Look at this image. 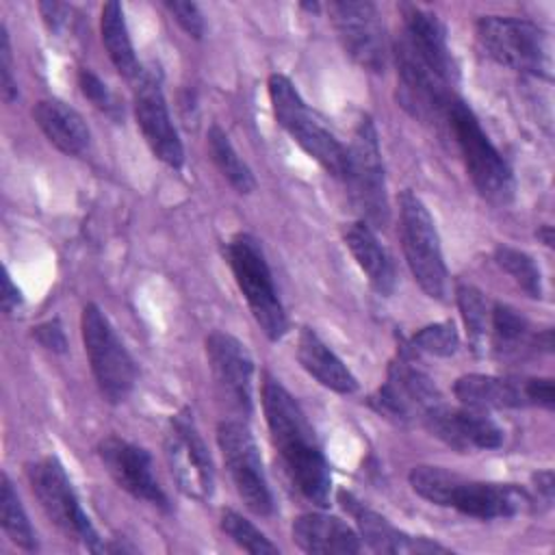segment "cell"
<instances>
[{"mask_svg": "<svg viewBox=\"0 0 555 555\" xmlns=\"http://www.w3.org/2000/svg\"><path fill=\"white\" fill-rule=\"evenodd\" d=\"M453 395L462 405L481 412L531 405L529 377L468 373L455 379Z\"/></svg>", "mask_w": 555, "mask_h": 555, "instance_id": "44dd1931", "label": "cell"}, {"mask_svg": "<svg viewBox=\"0 0 555 555\" xmlns=\"http://www.w3.org/2000/svg\"><path fill=\"white\" fill-rule=\"evenodd\" d=\"M95 451L121 490L158 509H169V499L152 470V455L143 447L119 436H106L98 442Z\"/></svg>", "mask_w": 555, "mask_h": 555, "instance_id": "2e32d148", "label": "cell"}, {"mask_svg": "<svg viewBox=\"0 0 555 555\" xmlns=\"http://www.w3.org/2000/svg\"><path fill=\"white\" fill-rule=\"evenodd\" d=\"M423 425L431 436L460 453L490 451L503 444V429L488 416V412L466 405L449 408L440 403L423 418Z\"/></svg>", "mask_w": 555, "mask_h": 555, "instance_id": "ac0fdd59", "label": "cell"}, {"mask_svg": "<svg viewBox=\"0 0 555 555\" xmlns=\"http://www.w3.org/2000/svg\"><path fill=\"white\" fill-rule=\"evenodd\" d=\"M408 479L412 490L425 501L479 520L509 518L531 505V496L514 483L466 479L440 466H414Z\"/></svg>", "mask_w": 555, "mask_h": 555, "instance_id": "7a4b0ae2", "label": "cell"}, {"mask_svg": "<svg viewBox=\"0 0 555 555\" xmlns=\"http://www.w3.org/2000/svg\"><path fill=\"white\" fill-rule=\"evenodd\" d=\"M33 119L46 139L67 156H80L91 141V132L78 111L69 104L48 98L33 108Z\"/></svg>", "mask_w": 555, "mask_h": 555, "instance_id": "cb8c5ba5", "label": "cell"}, {"mask_svg": "<svg viewBox=\"0 0 555 555\" xmlns=\"http://www.w3.org/2000/svg\"><path fill=\"white\" fill-rule=\"evenodd\" d=\"M262 410L269 425L271 440L293 486L319 507L330 505L332 470L317 444L314 431L295 401V397L280 384V379L264 375Z\"/></svg>", "mask_w": 555, "mask_h": 555, "instance_id": "6da1fadb", "label": "cell"}, {"mask_svg": "<svg viewBox=\"0 0 555 555\" xmlns=\"http://www.w3.org/2000/svg\"><path fill=\"white\" fill-rule=\"evenodd\" d=\"M477 41L494 63L551 80L553 46L544 28L509 15H483L475 24Z\"/></svg>", "mask_w": 555, "mask_h": 555, "instance_id": "277c9868", "label": "cell"}, {"mask_svg": "<svg viewBox=\"0 0 555 555\" xmlns=\"http://www.w3.org/2000/svg\"><path fill=\"white\" fill-rule=\"evenodd\" d=\"M33 336L41 347H46L52 353H65L67 351V338L63 332V325L59 319L43 321L33 327Z\"/></svg>", "mask_w": 555, "mask_h": 555, "instance_id": "8d00e7d4", "label": "cell"}, {"mask_svg": "<svg viewBox=\"0 0 555 555\" xmlns=\"http://www.w3.org/2000/svg\"><path fill=\"white\" fill-rule=\"evenodd\" d=\"M76 80H78V87H80L82 95H85L95 108H100L102 113L113 115V117L119 113V104H117L115 95H113L111 89L100 80V76H98L95 72H91L89 67H80Z\"/></svg>", "mask_w": 555, "mask_h": 555, "instance_id": "836d02e7", "label": "cell"}, {"mask_svg": "<svg viewBox=\"0 0 555 555\" xmlns=\"http://www.w3.org/2000/svg\"><path fill=\"white\" fill-rule=\"evenodd\" d=\"M0 301H2V312H4V314H13V312L22 306V293H20V288L13 284L9 271H4V275H2V295H0Z\"/></svg>", "mask_w": 555, "mask_h": 555, "instance_id": "f35d334b", "label": "cell"}, {"mask_svg": "<svg viewBox=\"0 0 555 555\" xmlns=\"http://www.w3.org/2000/svg\"><path fill=\"white\" fill-rule=\"evenodd\" d=\"M297 360L304 366V371L310 377H314L321 386L338 395H353L358 390V379L353 377V373L312 327L304 325L299 330Z\"/></svg>", "mask_w": 555, "mask_h": 555, "instance_id": "603a6c76", "label": "cell"}, {"mask_svg": "<svg viewBox=\"0 0 555 555\" xmlns=\"http://www.w3.org/2000/svg\"><path fill=\"white\" fill-rule=\"evenodd\" d=\"M80 332L85 353L102 397L111 403H121L137 382L132 356L98 304H87L82 308Z\"/></svg>", "mask_w": 555, "mask_h": 555, "instance_id": "9c48e42d", "label": "cell"}, {"mask_svg": "<svg viewBox=\"0 0 555 555\" xmlns=\"http://www.w3.org/2000/svg\"><path fill=\"white\" fill-rule=\"evenodd\" d=\"M39 13L52 33H61L69 24L72 7L63 2H39Z\"/></svg>", "mask_w": 555, "mask_h": 555, "instance_id": "74e56055", "label": "cell"}, {"mask_svg": "<svg viewBox=\"0 0 555 555\" xmlns=\"http://www.w3.org/2000/svg\"><path fill=\"white\" fill-rule=\"evenodd\" d=\"M401 13V35L399 39L444 82L451 87L457 80V65L451 54L449 41H447V28L442 20L412 2H401L399 4Z\"/></svg>", "mask_w": 555, "mask_h": 555, "instance_id": "d6986e66", "label": "cell"}, {"mask_svg": "<svg viewBox=\"0 0 555 555\" xmlns=\"http://www.w3.org/2000/svg\"><path fill=\"white\" fill-rule=\"evenodd\" d=\"M165 457L178 488L199 503L215 494V466L189 408L169 418L165 431Z\"/></svg>", "mask_w": 555, "mask_h": 555, "instance_id": "7c38bea8", "label": "cell"}, {"mask_svg": "<svg viewBox=\"0 0 555 555\" xmlns=\"http://www.w3.org/2000/svg\"><path fill=\"white\" fill-rule=\"evenodd\" d=\"M538 238L546 245V247H553V228L551 225H542L540 230H538Z\"/></svg>", "mask_w": 555, "mask_h": 555, "instance_id": "60d3db41", "label": "cell"}, {"mask_svg": "<svg viewBox=\"0 0 555 555\" xmlns=\"http://www.w3.org/2000/svg\"><path fill=\"white\" fill-rule=\"evenodd\" d=\"M444 124L451 130L455 145L460 147L464 167L477 193L492 204H509L516 189L512 167L494 147L473 108L453 95L444 113Z\"/></svg>", "mask_w": 555, "mask_h": 555, "instance_id": "3957f363", "label": "cell"}, {"mask_svg": "<svg viewBox=\"0 0 555 555\" xmlns=\"http://www.w3.org/2000/svg\"><path fill=\"white\" fill-rule=\"evenodd\" d=\"M455 299L457 308L470 340V347L477 353L486 351L488 343V325H490V304L483 297V293L470 284H460L455 288Z\"/></svg>", "mask_w": 555, "mask_h": 555, "instance_id": "f546056e", "label": "cell"}, {"mask_svg": "<svg viewBox=\"0 0 555 555\" xmlns=\"http://www.w3.org/2000/svg\"><path fill=\"white\" fill-rule=\"evenodd\" d=\"M343 182L347 184L351 202L360 210L362 221H366L371 228L386 225L388 197L384 163L377 128L369 115H362L353 128L351 143L347 147V169Z\"/></svg>", "mask_w": 555, "mask_h": 555, "instance_id": "30bf717a", "label": "cell"}, {"mask_svg": "<svg viewBox=\"0 0 555 555\" xmlns=\"http://www.w3.org/2000/svg\"><path fill=\"white\" fill-rule=\"evenodd\" d=\"M225 258L254 321L269 340H280L288 321L260 243L251 234L238 232L228 241Z\"/></svg>", "mask_w": 555, "mask_h": 555, "instance_id": "8992f818", "label": "cell"}, {"mask_svg": "<svg viewBox=\"0 0 555 555\" xmlns=\"http://www.w3.org/2000/svg\"><path fill=\"white\" fill-rule=\"evenodd\" d=\"M494 262L533 299L542 297V275L535 260L516 247L499 245L494 249Z\"/></svg>", "mask_w": 555, "mask_h": 555, "instance_id": "4dcf8cb0", "label": "cell"}, {"mask_svg": "<svg viewBox=\"0 0 555 555\" xmlns=\"http://www.w3.org/2000/svg\"><path fill=\"white\" fill-rule=\"evenodd\" d=\"M217 444L234 490L245 507L258 516H271L273 494L267 483L262 457L249 427L238 418L221 421L217 427Z\"/></svg>", "mask_w": 555, "mask_h": 555, "instance_id": "8fae6325", "label": "cell"}, {"mask_svg": "<svg viewBox=\"0 0 555 555\" xmlns=\"http://www.w3.org/2000/svg\"><path fill=\"white\" fill-rule=\"evenodd\" d=\"M169 15L178 22V26L193 39L204 37V15L195 2H184V0H165L163 2Z\"/></svg>", "mask_w": 555, "mask_h": 555, "instance_id": "e575fe53", "label": "cell"}, {"mask_svg": "<svg viewBox=\"0 0 555 555\" xmlns=\"http://www.w3.org/2000/svg\"><path fill=\"white\" fill-rule=\"evenodd\" d=\"M293 542L312 555H353L362 551V540L356 529L338 516L308 512L291 525Z\"/></svg>", "mask_w": 555, "mask_h": 555, "instance_id": "7402d4cb", "label": "cell"}, {"mask_svg": "<svg viewBox=\"0 0 555 555\" xmlns=\"http://www.w3.org/2000/svg\"><path fill=\"white\" fill-rule=\"evenodd\" d=\"M100 33H102V43L106 48V54L115 65V69L126 80H134L143 67L137 61L132 39L128 35L126 17H124V7L119 2H106L102 7Z\"/></svg>", "mask_w": 555, "mask_h": 555, "instance_id": "484cf974", "label": "cell"}, {"mask_svg": "<svg viewBox=\"0 0 555 555\" xmlns=\"http://www.w3.org/2000/svg\"><path fill=\"white\" fill-rule=\"evenodd\" d=\"M206 141H208L210 158L217 165L219 173L228 180V184L236 193L249 195L256 189V178H254L251 169L247 167V163L234 150V145H232L230 137L225 134V130L219 124H212L208 128V132H206Z\"/></svg>", "mask_w": 555, "mask_h": 555, "instance_id": "83f0119b", "label": "cell"}, {"mask_svg": "<svg viewBox=\"0 0 555 555\" xmlns=\"http://www.w3.org/2000/svg\"><path fill=\"white\" fill-rule=\"evenodd\" d=\"M533 486H535V492H538V499H542L546 505L553 503V492H555V486H553V470H540L533 475Z\"/></svg>", "mask_w": 555, "mask_h": 555, "instance_id": "ab89813d", "label": "cell"}, {"mask_svg": "<svg viewBox=\"0 0 555 555\" xmlns=\"http://www.w3.org/2000/svg\"><path fill=\"white\" fill-rule=\"evenodd\" d=\"M327 11L343 50L351 61L366 72H384L388 61V41L377 7L369 0H334Z\"/></svg>", "mask_w": 555, "mask_h": 555, "instance_id": "9a60e30c", "label": "cell"}, {"mask_svg": "<svg viewBox=\"0 0 555 555\" xmlns=\"http://www.w3.org/2000/svg\"><path fill=\"white\" fill-rule=\"evenodd\" d=\"M0 89H2V100L7 104H13L20 95L17 91V80L13 76V56H11V41L7 26H0Z\"/></svg>", "mask_w": 555, "mask_h": 555, "instance_id": "d590c367", "label": "cell"}, {"mask_svg": "<svg viewBox=\"0 0 555 555\" xmlns=\"http://www.w3.org/2000/svg\"><path fill=\"white\" fill-rule=\"evenodd\" d=\"M345 245L351 251L356 264L366 275L369 284L379 295H390L395 291V267L386 249L382 247L379 238L375 236L373 228L366 221L349 223L343 232Z\"/></svg>", "mask_w": 555, "mask_h": 555, "instance_id": "d4e9b609", "label": "cell"}, {"mask_svg": "<svg viewBox=\"0 0 555 555\" xmlns=\"http://www.w3.org/2000/svg\"><path fill=\"white\" fill-rule=\"evenodd\" d=\"M397 206L401 247L414 282L427 297L444 299L447 264L440 247V236L427 206L410 189L397 195Z\"/></svg>", "mask_w": 555, "mask_h": 555, "instance_id": "52a82bcc", "label": "cell"}, {"mask_svg": "<svg viewBox=\"0 0 555 555\" xmlns=\"http://www.w3.org/2000/svg\"><path fill=\"white\" fill-rule=\"evenodd\" d=\"M412 351L403 345L388 366L386 382L371 397V405L386 418L397 423L421 421L442 403L436 384L416 366H412Z\"/></svg>", "mask_w": 555, "mask_h": 555, "instance_id": "4fadbf2b", "label": "cell"}, {"mask_svg": "<svg viewBox=\"0 0 555 555\" xmlns=\"http://www.w3.org/2000/svg\"><path fill=\"white\" fill-rule=\"evenodd\" d=\"M132 85L134 119L141 128L145 143L158 160L173 169H180L184 163V147L167 108L163 74L158 65L143 67L141 74L132 80Z\"/></svg>", "mask_w": 555, "mask_h": 555, "instance_id": "5bb4252c", "label": "cell"}, {"mask_svg": "<svg viewBox=\"0 0 555 555\" xmlns=\"http://www.w3.org/2000/svg\"><path fill=\"white\" fill-rule=\"evenodd\" d=\"M267 87L275 121L332 178L343 180L347 169V147L317 119L291 78L284 74H271Z\"/></svg>", "mask_w": 555, "mask_h": 555, "instance_id": "5b68a950", "label": "cell"}, {"mask_svg": "<svg viewBox=\"0 0 555 555\" xmlns=\"http://www.w3.org/2000/svg\"><path fill=\"white\" fill-rule=\"evenodd\" d=\"M26 477L41 509L65 538L80 542L91 553L106 551V544L100 540L93 522L78 501L65 466L54 455L30 462L26 466Z\"/></svg>", "mask_w": 555, "mask_h": 555, "instance_id": "ba28073f", "label": "cell"}, {"mask_svg": "<svg viewBox=\"0 0 555 555\" xmlns=\"http://www.w3.org/2000/svg\"><path fill=\"white\" fill-rule=\"evenodd\" d=\"M221 531L243 551L251 555H273L280 553V548L243 514L234 509H223L221 512Z\"/></svg>", "mask_w": 555, "mask_h": 555, "instance_id": "1f68e13d", "label": "cell"}, {"mask_svg": "<svg viewBox=\"0 0 555 555\" xmlns=\"http://www.w3.org/2000/svg\"><path fill=\"white\" fill-rule=\"evenodd\" d=\"M405 347L412 353H431L438 358H449L457 351L460 336L453 321H440L421 327Z\"/></svg>", "mask_w": 555, "mask_h": 555, "instance_id": "d6a6232c", "label": "cell"}, {"mask_svg": "<svg viewBox=\"0 0 555 555\" xmlns=\"http://www.w3.org/2000/svg\"><path fill=\"white\" fill-rule=\"evenodd\" d=\"M206 356L212 379L228 399L230 408L247 416L251 412V382H254V360L247 347L228 332H210L206 336Z\"/></svg>", "mask_w": 555, "mask_h": 555, "instance_id": "e0dca14e", "label": "cell"}, {"mask_svg": "<svg viewBox=\"0 0 555 555\" xmlns=\"http://www.w3.org/2000/svg\"><path fill=\"white\" fill-rule=\"evenodd\" d=\"M0 522L9 540L24 548V551H35L37 548V535L35 529L26 516V509L9 479V475H2L0 479Z\"/></svg>", "mask_w": 555, "mask_h": 555, "instance_id": "f1b7e54d", "label": "cell"}, {"mask_svg": "<svg viewBox=\"0 0 555 555\" xmlns=\"http://www.w3.org/2000/svg\"><path fill=\"white\" fill-rule=\"evenodd\" d=\"M488 343L492 351L501 358L518 356L522 349H535V334H531L529 321L507 304L494 301L490 306Z\"/></svg>", "mask_w": 555, "mask_h": 555, "instance_id": "4316f807", "label": "cell"}, {"mask_svg": "<svg viewBox=\"0 0 555 555\" xmlns=\"http://www.w3.org/2000/svg\"><path fill=\"white\" fill-rule=\"evenodd\" d=\"M338 503L343 509L356 520L360 540L375 553H390V555H412V553H449V546H442L429 538L410 535L397 529L388 518L377 514L375 509L366 507L360 499L351 492L340 490Z\"/></svg>", "mask_w": 555, "mask_h": 555, "instance_id": "ffe728a7", "label": "cell"}]
</instances>
